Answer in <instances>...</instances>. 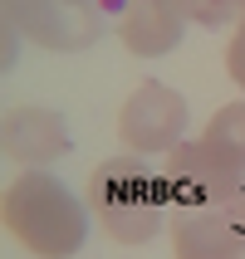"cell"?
<instances>
[{
	"mask_svg": "<svg viewBox=\"0 0 245 259\" xmlns=\"http://www.w3.org/2000/svg\"><path fill=\"white\" fill-rule=\"evenodd\" d=\"M5 230L20 249L40 259H69L84 249L88 220L69 186H59L49 171H25L5 186Z\"/></svg>",
	"mask_w": 245,
	"mask_h": 259,
	"instance_id": "cell-1",
	"label": "cell"
},
{
	"mask_svg": "<svg viewBox=\"0 0 245 259\" xmlns=\"http://www.w3.org/2000/svg\"><path fill=\"white\" fill-rule=\"evenodd\" d=\"M88 205L98 210V225L118 245H143L162 230L167 186L162 171L143 166V157H113L88 176Z\"/></svg>",
	"mask_w": 245,
	"mask_h": 259,
	"instance_id": "cell-2",
	"label": "cell"
},
{
	"mask_svg": "<svg viewBox=\"0 0 245 259\" xmlns=\"http://www.w3.org/2000/svg\"><path fill=\"white\" fill-rule=\"evenodd\" d=\"M162 186H167V205H177L182 215H191V210H226V215L245 220V161L231 157L226 147L206 142V137L182 142L167 157Z\"/></svg>",
	"mask_w": 245,
	"mask_h": 259,
	"instance_id": "cell-3",
	"label": "cell"
},
{
	"mask_svg": "<svg viewBox=\"0 0 245 259\" xmlns=\"http://www.w3.org/2000/svg\"><path fill=\"white\" fill-rule=\"evenodd\" d=\"M187 132V98L172 93L167 83L147 78L128 93L123 113H118V137L128 142L132 157H157V152H177Z\"/></svg>",
	"mask_w": 245,
	"mask_h": 259,
	"instance_id": "cell-4",
	"label": "cell"
},
{
	"mask_svg": "<svg viewBox=\"0 0 245 259\" xmlns=\"http://www.w3.org/2000/svg\"><path fill=\"white\" fill-rule=\"evenodd\" d=\"M10 25L34 39L40 49H88L103 34V15L93 10H69L59 0H5Z\"/></svg>",
	"mask_w": 245,
	"mask_h": 259,
	"instance_id": "cell-5",
	"label": "cell"
},
{
	"mask_svg": "<svg viewBox=\"0 0 245 259\" xmlns=\"http://www.w3.org/2000/svg\"><path fill=\"white\" fill-rule=\"evenodd\" d=\"M0 142H5V157L20 166H49L69 152V127L49 108H10L0 122Z\"/></svg>",
	"mask_w": 245,
	"mask_h": 259,
	"instance_id": "cell-6",
	"label": "cell"
},
{
	"mask_svg": "<svg viewBox=\"0 0 245 259\" xmlns=\"http://www.w3.org/2000/svg\"><path fill=\"white\" fill-rule=\"evenodd\" d=\"M113 25H118V39L128 44V54L137 59H157L177 49V39H182V10L172 0H118Z\"/></svg>",
	"mask_w": 245,
	"mask_h": 259,
	"instance_id": "cell-7",
	"label": "cell"
},
{
	"mask_svg": "<svg viewBox=\"0 0 245 259\" xmlns=\"http://www.w3.org/2000/svg\"><path fill=\"white\" fill-rule=\"evenodd\" d=\"M172 259H245V220L226 210L177 215Z\"/></svg>",
	"mask_w": 245,
	"mask_h": 259,
	"instance_id": "cell-8",
	"label": "cell"
},
{
	"mask_svg": "<svg viewBox=\"0 0 245 259\" xmlns=\"http://www.w3.org/2000/svg\"><path fill=\"white\" fill-rule=\"evenodd\" d=\"M206 142L226 147L231 157L245 161V103H226L221 113H211V122H206Z\"/></svg>",
	"mask_w": 245,
	"mask_h": 259,
	"instance_id": "cell-9",
	"label": "cell"
},
{
	"mask_svg": "<svg viewBox=\"0 0 245 259\" xmlns=\"http://www.w3.org/2000/svg\"><path fill=\"white\" fill-rule=\"evenodd\" d=\"M172 5L182 10V20H196V25H206V29L231 25L245 10V0H172Z\"/></svg>",
	"mask_w": 245,
	"mask_h": 259,
	"instance_id": "cell-10",
	"label": "cell"
},
{
	"mask_svg": "<svg viewBox=\"0 0 245 259\" xmlns=\"http://www.w3.org/2000/svg\"><path fill=\"white\" fill-rule=\"evenodd\" d=\"M226 73L235 78V88H245V29H235L226 44Z\"/></svg>",
	"mask_w": 245,
	"mask_h": 259,
	"instance_id": "cell-11",
	"label": "cell"
},
{
	"mask_svg": "<svg viewBox=\"0 0 245 259\" xmlns=\"http://www.w3.org/2000/svg\"><path fill=\"white\" fill-rule=\"evenodd\" d=\"M59 5H69V10H93V15H103V0H59Z\"/></svg>",
	"mask_w": 245,
	"mask_h": 259,
	"instance_id": "cell-12",
	"label": "cell"
},
{
	"mask_svg": "<svg viewBox=\"0 0 245 259\" xmlns=\"http://www.w3.org/2000/svg\"><path fill=\"white\" fill-rule=\"evenodd\" d=\"M240 29H245V10H240Z\"/></svg>",
	"mask_w": 245,
	"mask_h": 259,
	"instance_id": "cell-13",
	"label": "cell"
}]
</instances>
